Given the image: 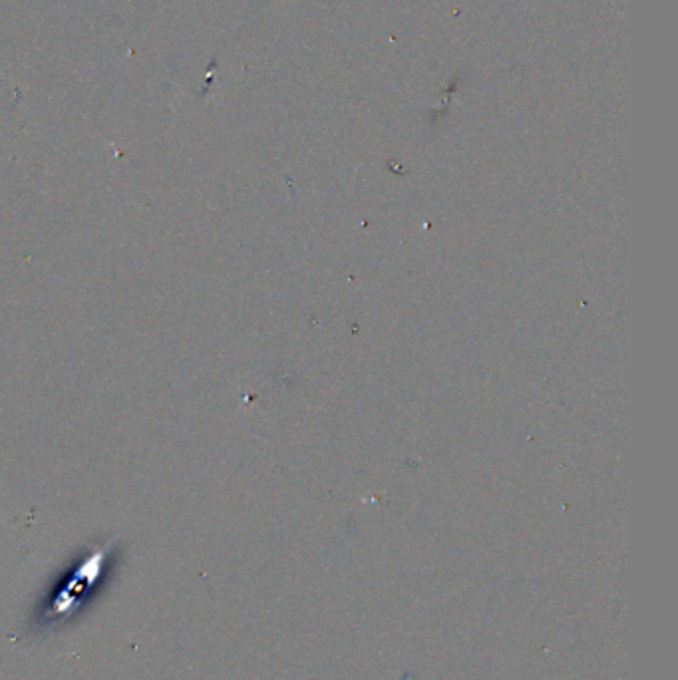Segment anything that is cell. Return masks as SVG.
<instances>
[{
	"mask_svg": "<svg viewBox=\"0 0 678 680\" xmlns=\"http://www.w3.org/2000/svg\"><path fill=\"white\" fill-rule=\"evenodd\" d=\"M108 555L110 553L106 549H96L84 561L78 563V567L68 575L62 589L54 595L52 607L44 613V619H42L44 623L60 621V617H70L80 609V603H78L80 593L90 589L100 579V575L106 569Z\"/></svg>",
	"mask_w": 678,
	"mask_h": 680,
	"instance_id": "obj_1",
	"label": "cell"
}]
</instances>
